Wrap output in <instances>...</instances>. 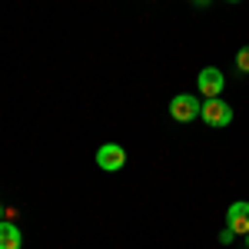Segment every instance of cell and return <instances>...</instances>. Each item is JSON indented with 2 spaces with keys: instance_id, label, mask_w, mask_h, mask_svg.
<instances>
[{
  "instance_id": "cell-6",
  "label": "cell",
  "mask_w": 249,
  "mask_h": 249,
  "mask_svg": "<svg viewBox=\"0 0 249 249\" xmlns=\"http://www.w3.org/2000/svg\"><path fill=\"white\" fill-rule=\"evenodd\" d=\"M23 236L14 223H0V249H20Z\"/></svg>"
},
{
  "instance_id": "cell-2",
  "label": "cell",
  "mask_w": 249,
  "mask_h": 249,
  "mask_svg": "<svg viewBox=\"0 0 249 249\" xmlns=\"http://www.w3.org/2000/svg\"><path fill=\"white\" fill-rule=\"evenodd\" d=\"M199 100L193 93H179V96H173L170 100V116L176 120V123H193L196 116H199Z\"/></svg>"
},
{
  "instance_id": "cell-7",
  "label": "cell",
  "mask_w": 249,
  "mask_h": 249,
  "mask_svg": "<svg viewBox=\"0 0 249 249\" xmlns=\"http://www.w3.org/2000/svg\"><path fill=\"white\" fill-rule=\"evenodd\" d=\"M236 70H239V73H249V47H243V50L236 53Z\"/></svg>"
},
{
  "instance_id": "cell-1",
  "label": "cell",
  "mask_w": 249,
  "mask_h": 249,
  "mask_svg": "<svg viewBox=\"0 0 249 249\" xmlns=\"http://www.w3.org/2000/svg\"><path fill=\"white\" fill-rule=\"evenodd\" d=\"M199 120H203L206 126H213V130H223V126L232 123V110L223 100H206V103L199 107Z\"/></svg>"
},
{
  "instance_id": "cell-8",
  "label": "cell",
  "mask_w": 249,
  "mask_h": 249,
  "mask_svg": "<svg viewBox=\"0 0 249 249\" xmlns=\"http://www.w3.org/2000/svg\"><path fill=\"white\" fill-rule=\"evenodd\" d=\"M232 239H236V232H232V230H230V226H226V230L219 232V243H223V246H230Z\"/></svg>"
},
{
  "instance_id": "cell-10",
  "label": "cell",
  "mask_w": 249,
  "mask_h": 249,
  "mask_svg": "<svg viewBox=\"0 0 249 249\" xmlns=\"http://www.w3.org/2000/svg\"><path fill=\"white\" fill-rule=\"evenodd\" d=\"M246 249H249V232H246Z\"/></svg>"
},
{
  "instance_id": "cell-5",
  "label": "cell",
  "mask_w": 249,
  "mask_h": 249,
  "mask_svg": "<svg viewBox=\"0 0 249 249\" xmlns=\"http://www.w3.org/2000/svg\"><path fill=\"white\" fill-rule=\"evenodd\" d=\"M226 226H230L236 236H246L249 232V203L246 199H239V203L230 206V213H226Z\"/></svg>"
},
{
  "instance_id": "cell-4",
  "label": "cell",
  "mask_w": 249,
  "mask_h": 249,
  "mask_svg": "<svg viewBox=\"0 0 249 249\" xmlns=\"http://www.w3.org/2000/svg\"><path fill=\"white\" fill-rule=\"evenodd\" d=\"M199 93L206 96V100H216V96H223V87H226V77H223V70L219 67H206L203 73H199Z\"/></svg>"
},
{
  "instance_id": "cell-3",
  "label": "cell",
  "mask_w": 249,
  "mask_h": 249,
  "mask_svg": "<svg viewBox=\"0 0 249 249\" xmlns=\"http://www.w3.org/2000/svg\"><path fill=\"white\" fill-rule=\"evenodd\" d=\"M123 163H126V150H123L120 143H103V146L96 150V166H100V170L116 173Z\"/></svg>"
},
{
  "instance_id": "cell-9",
  "label": "cell",
  "mask_w": 249,
  "mask_h": 249,
  "mask_svg": "<svg viewBox=\"0 0 249 249\" xmlns=\"http://www.w3.org/2000/svg\"><path fill=\"white\" fill-rule=\"evenodd\" d=\"M3 213H7V210H3V206H0V223H3Z\"/></svg>"
},
{
  "instance_id": "cell-11",
  "label": "cell",
  "mask_w": 249,
  "mask_h": 249,
  "mask_svg": "<svg viewBox=\"0 0 249 249\" xmlns=\"http://www.w3.org/2000/svg\"><path fill=\"white\" fill-rule=\"evenodd\" d=\"M230 3H239V0H230Z\"/></svg>"
}]
</instances>
